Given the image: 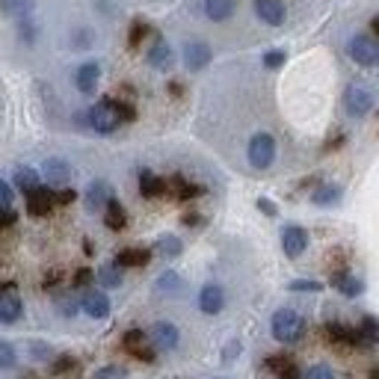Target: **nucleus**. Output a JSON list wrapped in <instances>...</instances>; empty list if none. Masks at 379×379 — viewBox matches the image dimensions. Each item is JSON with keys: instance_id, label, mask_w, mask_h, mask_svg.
Wrapping results in <instances>:
<instances>
[{"instance_id": "obj_1", "label": "nucleus", "mask_w": 379, "mask_h": 379, "mask_svg": "<svg viewBox=\"0 0 379 379\" xmlns=\"http://www.w3.org/2000/svg\"><path fill=\"white\" fill-rule=\"evenodd\" d=\"M305 335V317L293 308H282L273 314V338L282 344H296Z\"/></svg>"}, {"instance_id": "obj_2", "label": "nucleus", "mask_w": 379, "mask_h": 379, "mask_svg": "<svg viewBox=\"0 0 379 379\" xmlns=\"http://www.w3.org/2000/svg\"><path fill=\"white\" fill-rule=\"evenodd\" d=\"M86 125L98 133H113L118 125H122V118H118V110H116V101L107 98V101L95 104L89 113H86Z\"/></svg>"}, {"instance_id": "obj_3", "label": "nucleus", "mask_w": 379, "mask_h": 379, "mask_svg": "<svg viewBox=\"0 0 379 379\" xmlns=\"http://www.w3.org/2000/svg\"><path fill=\"white\" fill-rule=\"evenodd\" d=\"M347 54H350L353 63L368 66V69L379 63V45L373 42V36H365V33H358V36L350 39V42H347Z\"/></svg>"}, {"instance_id": "obj_4", "label": "nucleus", "mask_w": 379, "mask_h": 379, "mask_svg": "<svg viewBox=\"0 0 379 379\" xmlns=\"http://www.w3.org/2000/svg\"><path fill=\"white\" fill-rule=\"evenodd\" d=\"M344 107L353 118H365L373 110V92L362 84H350L344 92Z\"/></svg>"}, {"instance_id": "obj_5", "label": "nucleus", "mask_w": 379, "mask_h": 379, "mask_svg": "<svg viewBox=\"0 0 379 379\" xmlns=\"http://www.w3.org/2000/svg\"><path fill=\"white\" fill-rule=\"evenodd\" d=\"M276 161V139L270 133H255L249 139V163L255 169H267Z\"/></svg>"}, {"instance_id": "obj_6", "label": "nucleus", "mask_w": 379, "mask_h": 379, "mask_svg": "<svg viewBox=\"0 0 379 379\" xmlns=\"http://www.w3.org/2000/svg\"><path fill=\"white\" fill-rule=\"evenodd\" d=\"M146 338L151 341V347L154 350H175L178 347V326L175 323H166V320H161V323H154L148 332H146Z\"/></svg>"}, {"instance_id": "obj_7", "label": "nucleus", "mask_w": 379, "mask_h": 379, "mask_svg": "<svg viewBox=\"0 0 379 379\" xmlns=\"http://www.w3.org/2000/svg\"><path fill=\"white\" fill-rule=\"evenodd\" d=\"M81 308L89 314V317H95V320H104V317L110 314V299H107V293L104 290H86L84 296H81Z\"/></svg>"}, {"instance_id": "obj_8", "label": "nucleus", "mask_w": 379, "mask_h": 379, "mask_svg": "<svg viewBox=\"0 0 379 379\" xmlns=\"http://www.w3.org/2000/svg\"><path fill=\"white\" fill-rule=\"evenodd\" d=\"M305 246H308V234H305V228H299V226H288V228H282V249H285L288 258H299V255L305 252Z\"/></svg>"}, {"instance_id": "obj_9", "label": "nucleus", "mask_w": 379, "mask_h": 379, "mask_svg": "<svg viewBox=\"0 0 379 379\" xmlns=\"http://www.w3.org/2000/svg\"><path fill=\"white\" fill-rule=\"evenodd\" d=\"M255 15L264 24L278 27V24H285V4L282 0H255Z\"/></svg>"}, {"instance_id": "obj_10", "label": "nucleus", "mask_w": 379, "mask_h": 379, "mask_svg": "<svg viewBox=\"0 0 379 379\" xmlns=\"http://www.w3.org/2000/svg\"><path fill=\"white\" fill-rule=\"evenodd\" d=\"M42 172H45V178H48L51 187H66L69 178H71V166L63 161V157H48L45 166H42Z\"/></svg>"}, {"instance_id": "obj_11", "label": "nucleus", "mask_w": 379, "mask_h": 379, "mask_svg": "<svg viewBox=\"0 0 379 379\" xmlns=\"http://www.w3.org/2000/svg\"><path fill=\"white\" fill-rule=\"evenodd\" d=\"M51 208H54V193L48 187H33L27 193V211L33 216H48Z\"/></svg>"}, {"instance_id": "obj_12", "label": "nucleus", "mask_w": 379, "mask_h": 379, "mask_svg": "<svg viewBox=\"0 0 379 379\" xmlns=\"http://www.w3.org/2000/svg\"><path fill=\"white\" fill-rule=\"evenodd\" d=\"M226 305V293L219 285H205L202 293H198V308H202L205 314H219Z\"/></svg>"}, {"instance_id": "obj_13", "label": "nucleus", "mask_w": 379, "mask_h": 379, "mask_svg": "<svg viewBox=\"0 0 379 379\" xmlns=\"http://www.w3.org/2000/svg\"><path fill=\"white\" fill-rule=\"evenodd\" d=\"M184 63L190 71H202L211 63V48L205 42H187L184 48Z\"/></svg>"}, {"instance_id": "obj_14", "label": "nucleus", "mask_w": 379, "mask_h": 379, "mask_svg": "<svg viewBox=\"0 0 379 379\" xmlns=\"http://www.w3.org/2000/svg\"><path fill=\"white\" fill-rule=\"evenodd\" d=\"M21 317V296L15 293V288L0 293V323H15Z\"/></svg>"}, {"instance_id": "obj_15", "label": "nucleus", "mask_w": 379, "mask_h": 379, "mask_svg": "<svg viewBox=\"0 0 379 379\" xmlns=\"http://www.w3.org/2000/svg\"><path fill=\"white\" fill-rule=\"evenodd\" d=\"M154 290H157V296H181L184 293V278L175 270H166V273L157 276Z\"/></svg>"}, {"instance_id": "obj_16", "label": "nucleus", "mask_w": 379, "mask_h": 379, "mask_svg": "<svg viewBox=\"0 0 379 379\" xmlns=\"http://www.w3.org/2000/svg\"><path fill=\"white\" fill-rule=\"evenodd\" d=\"M98 77H101L98 63H84L81 69H77V74H74V84H77V89H81L84 95H92L95 86H98Z\"/></svg>"}, {"instance_id": "obj_17", "label": "nucleus", "mask_w": 379, "mask_h": 379, "mask_svg": "<svg viewBox=\"0 0 379 379\" xmlns=\"http://www.w3.org/2000/svg\"><path fill=\"white\" fill-rule=\"evenodd\" d=\"M113 198V187L107 181H92L86 190V208L89 211H104V205Z\"/></svg>"}, {"instance_id": "obj_18", "label": "nucleus", "mask_w": 379, "mask_h": 379, "mask_svg": "<svg viewBox=\"0 0 379 379\" xmlns=\"http://www.w3.org/2000/svg\"><path fill=\"white\" fill-rule=\"evenodd\" d=\"M148 63H151V69H157V71H169V69H172L175 56H172V48L163 42V39H157V42L151 45V51H148Z\"/></svg>"}, {"instance_id": "obj_19", "label": "nucleus", "mask_w": 379, "mask_h": 379, "mask_svg": "<svg viewBox=\"0 0 379 379\" xmlns=\"http://www.w3.org/2000/svg\"><path fill=\"white\" fill-rule=\"evenodd\" d=\"M326 332H329L332 344H344V347H358V344H362V335H358V329H350L344 323H329Z\"/></svg>"}, {"instance_id": "obj_20", "label": "nucleus", "mask_w": 379, "mask_h": 379, "mask_svg": "<svg viewBox=\"0 0 379 379\" xmlns=\"http://www.w3.org/2000/svg\"><path fill=\"white\" fill-rule=\"evenodd\" d=\"M139 193L146 198H157L166 193V181L163 178H157L151 169H139Z\"/></svg>"}, {"instance_id": "obj_21", "label": "nucleus", "mask_w": 379, "mask_h": 379, "mask_svg": "<svg viewBox=\"0 0 379 379\" xmlns=\"http://www.w3.org/2000/svg\"><path fill=\"white\" fill-rule=\"evenodd\" d=\"M267 370H273L278 379H299V370H296V365L290 362L288 355H270L267 358Z\"/></svg>"}, {"instance_id": "obj_22", "label": "nucleus", "mask_w": 379, "mask_h": 379, "mask_svg": "<svg viewBox=\"0 0 379 379\" xmlns=\"http://www.w3.org/2000/svg\"><path fill=\"white\" fill-rule=\"evenodd\" d=\"M125 223H128L125 208L118 205L116 198H110V202L104 205V226H107L110 231H118V228H125Z\"/></svg>"}, {"instance_id": "obj_23", "label": "nucleus", "mask_w": 379, "mask_h": 379, "mask_svg": "<svg viewBox=\"0 0 379 379\" xmlns=\"http://www.w3.org/2000/svg\"><path fill=\"white\" fill-rule=\"evenodd\" d=\"M332 285L341 290L344 296H358V293L365 290V282H362V278H355V276H350V273H335V276H332Z\"/></svg>"}, {"instance_id": "obj_24", "label": "nucleus", "mask_w": 379, "mask_h": 379, "mask_svg": "<svg viewBox=\"0 0 379 379\" xmlns=\"http://www.w3.org/2000/svg\"><path fill=\"white\" fill-rule=\"evenodd\" d=\"M205 15L211 21H228L234 15V0H205Z\"/></svg>"}, {"instance_id": "obj_25", "label": "nucleus", "mask_w": 379, "mask_h": 379, "mask_svg": "<svg viewBox=\"0 0 379 379\" xmlns=\"http://www.w3.org/2000/svg\"><path fill=\"white\" fill-rule=\"evenodd\" d=\"M148 258H151V252L148 249H122L116 255V264L118 267H146L148 264Z\"/></svg>"}, {"instance_id": "obj_26", "label": "nucleus", "mask_w": 379, "mask_h": 379, "mask_svg": "<svg viewBox=\"0 0 379 379\" xmlns=\"http://www.w3.org/2000/svg\"><path fill=\"white\" fill-rule=\"evenodd\" d=\"M184 252V243L178 241L175 234H163V237H157V243H154V255H161V258H178Z\"/></svg>"}, {"instance_id": "obj_27", "label": "nucleus", "mask_w": 379, "mask_h": 379, "mask_svg": "<svg viewBox=\"0 0 379 379\" xmlns=\"http://www.w3.org/2000/svg\"><path fill=\"white\" fill-rule=\"evenodd\" d=\"M95 278H98V285H104V288H118L122 285V267H118L116 261L104 264V267H98Z\"/></svg>"}, {"instance_id": "obj_28", "label": "nucleus", "mask_w": 379, "mask_h": 379, "mask_svg": "<svg viewBox=\"0 0 379 379\" xmlns=\"http://www.w3.org/2000/svg\"><path fill=\"white\" fill-rule=\"evenodd\" d=\"M314 205H323V208H329V205H338L341 202V187H335V184H323V187H317L314 190Z\"/></svg>"}, {"instance_id": "obj_29", "label": "nucleus", "mask_w": 379, "mask_h": 379, "mask_svg": "<svg viewBox=\"0 0 379 379\" xmlns=\"http://www.w3.org/2000/svg\"><path fill=\"white\" fill-rule=\"evenodd\" d=\"M15 187L24 190V193H30L33 187H39V172H36L33 166H18V169H15Z\"/></svg>"}, {"instance_id": "obj_30", "label": "nucleus", "mask_w": 379, "mask_h": 379, "mask_svg": "<svg viewBox=\"0 0 379 379\" xmlns=\"http://www.w3.org/2000/svg\"><path fill=\"white\" fill-rule=\"evenodd\" d=\"M169 187L175 190V196H178V198H196L198 193H202V187H196V184H190V181H187V178H181V175H175V178H172V181L166 184V190H169Z\"/></svg>"}, {"instance_id": "obj_31", "label": "nucleus", "mask_w": 379, "mask_h": 379, "mask_svg": "<svg viewBox=\"0 0 379 379\" xmlns=\"http://www.w3.org/2000/svg\"><path fill=\"white\" fill-rule=\"evenodd\" d=\"M56 308H59V314H63V317H74L77 311H81V299H77L71 290H66V293L56 296Z\"/></svg>"}, {"instance_id": "obj_32", "label": "nucleus", "mask_w": 379, "mask_h": 379, "mask_svg": "<svg viewBox=\"0 0 379 379\" xmlns=\"http://www.w3.org/2000/svg\"><path fill=\"white\" fill-rule=\"evenodd\" d=\"M0 6H4V12H9V15L24 18V15H30V12H33L36 0H0Z\"/></svg>"}, {"instance_id": "obj_33", "label": "nucleus", "mask_w": 379, "mask_h": 379, "mask_svg": "<svg viewBox=\"0 0 379 379\" xmlns=\"http://www.w3.org/2000/svg\"><path fill=\"white\" fill-rule=\"evenodd\" d=\"M146 332H139V329H128L125 332V338H122V347L128 350V353H136V350H143L146 347Z\"/></svg>"}, {"instance_id": "obj_34", "label": "nucleus", "mask_w": 379, "mask_h": 379, "mask_svg": "<svg viewBox=\"0 0 379 379\" xmlns=\"http://www.w3.org/2000/svg\"><path fill=\"white\" fill-rule=\"evenodd\" d=\"M358 335H362V344H376L379 326H376L373 317H365V320H362V329H358Z\"/></svg>"}, {"instance_id": "obj_35", "label": "nucleus", "mask_w": 379, "mask_h": 379, "mask_svg": "<svg viewBox=\"0 0 379 379\" xmlns=\"http://www.w3.org/2000/svg\"><path fill=\"white\" fill-rule=\"evenodd\" d=\"M293 293H317V290H323L320 282H314V278H296V282L288 285Z\"/></svg>"}, {"instance_id": "obj_36", "label": "nucleus", "mask_w": 379, "mask_h": 379, "mask_svg": "<svg viewBox=\"0 0 379 379\" xmlns=\"http://www.w3.org/2000/svg\"><path fill=\"white\" fill-rule=\"evenodd\" d=\"M15 365V347L0 341V370H9Z\"/></svg>"}, {"instance_id": "obj_37", "label": "nucleus", "mask_w": 379, "mask_h": 379, "mask_svg": "<svg viewBox=\"0 0 379 379\" xmlns=\"http://www.w3.org/2000/svg\"><path fill=\"white\" fill-rule=\"evenodd\" d=\"M92 379H125V370H122V368H116V365H110V368H98V370L92 373Z\"/></svg>"}, {"instance_id": "obj_38", "label": "nucleus", "mask_w": 379, "mask_h": 379, "mask_svg": "<svg viewBox=\"0 0 379 379\" xmlns=\"http://www.w3.org/2000/svg\"><path fill=\"white\" fill-rule=\"evenodd\" d=\"M92 282H95V273L84 267V270H77V273H74V285H71V288H89Z\"/></svg>"}, {"instance_id": "obj_39", "label": "nucleus", "mask_w": 379, "mask_h": 379, "mask_svg": "<svg viewBox=\"0 0 379 379\" xmlns=\"http://www.w3.org/2000/svg\"><path fill=\"white\" fill-rule=\"evenodd\" d=\"M305 379H335V373L326 365H314V368L305 370Z\"/></svg>"}, {"instance_id": "obj_40", "label": "nucleus", "mask_w": 379, "mask_h": 379, "mask_svg": "<svg viewBox=\"0 0 379 379\" xmlns=\"http://www.w3.org/2000/svg\"><path fill=\"white\" fill-rule=\"evenodd\" d=\"M56 190H59V193H54V202H56V205H71L74 198H77V193L69 190V187H56Z\"/></svg>"}, {"instance_id": "obj_41", "label": "nucleus", "mask_w": 379, "mask_h": 379, "mask_svg": "<svg viewBox=\"0 0 379 379\" xmlns=\"http://www.w3.org/2000/svg\"><path fill=\"white\" fill-rule=\"evenodd\" d=\"M15 219H18V213L12 211V205H9V208H6V205H0V228L15 226Z\"/></svg>"}, {"instance_id": "obj_42", "label": "nucleus", "mask_w": 379, "mask_h": 379, "mask_svg": "<svg viewBox=\"0 0 379 379\" xmlns=\"http://www.w3.org/2000/svg\"><path fill=\"white\" fill-rule=\"evenodd\" d=\"M264 66H267V69H278V66H285V51H267Z\"/></svg>"}, {"instance_id": "obj_43", "label": "nucleus", "mask_w": 379, "mask_h": 379, "mask_svg": "<svg viewBox=\"0 0 379 379\" xmlns=\"http://www.w3.org/2000/svg\"><path fill=\"white\" fill-rule=\"evenodd\" d=\"M146 33H148V27H146V24H139V21H136V24L131 27V39H128V42H131V48H136V45H139V39H143Z\"/></svg>"}, {"instance_id": "obj_44", "label": "nucleus", "mask_w": 379, "mask_h": 379, "mask_svg": "<svg viewBox=\"0 0 379 379\" xmlns=\"http://www.w3.org/2000/svg\"><path fill=\"white\" fill-rule=\"evenodd\" d=\"M74 368V358L71 355H63V358H56V362H54V373H66V370H71Z\"/></svg>"}, {"instance_id": "obj_45", "label": "nucleus", "mask_w": 379, "mask_h": 379, "mask_svg": "<svg viewBox=\"0 0 379 379\" xmlns=\"http://www.w3.org/2000/svg\"><path fill=\"white\" fill-rule=\"evenodd\" d=\"M116 110H118V118H122V122H133V107L131 104H125V101H116Z\"/></svg>"}, {"instance_id": "obj_46", "label": "nucleus", "mask_w": 379, "mask_h": 379, "mask_svg": "<svg viewBox=\"0 0 379 379\" xmlns=\"http://www.w3.org/2000/svg\"><path fill=\"white\" fill-rule=\"evenodd\" d=\"M237 353H241V341H231V344L223 350V362H226V365H231Z\"/></svg>"}, {"instance_id": "obj_47", "label": "nucleus", "mask_w": 379, "mask_h": 379, "mask_svg": "<svg viewBox=\"0 0 379 379\" xmlns=\"http://www.w3.org/2000/svg\"><path fill=\"white\" fill-rule=\"evenodd\" d=\"M0 205H12V187L6 184V181H0Z\"/></svg>"}, {"instance_id": "obj_48", "label": "nucleus", "mask_w": 379, "mask_h": 379, "mask_svg": "<svg viewBox=\"0 0 379 379\" xmlns=\"http://www.w3.org/2000/svg\"><path fill=\"white\" fill-rule=\"evenodd\" d=\"M30 353H33V358H51V347H45V344H30Z\"/></svg>"}, {"instance_id": "obj_49", "label": "nucleus", "mask_w": 379, "mask_h": 379, "mask_svg": "<svg viewBox=\"0 0 379 379\" xmlns=\"http://www.w3.org/2000/svg\"><path fill=\"white\" fill-rule=\"evenodd\" d=\"M258 208H261L267 216H276V205H273V202H267V198H261V202H258Z\"/></svg>"}, {"instance_id": "obj_50", "label": "nucleus", "mask_w": 379, "mask_h": 379, "mask_svg": "<svg viewBox=\"0 0 379 379\" xmlns=\"http://www.w3.org/2000/svg\"><path fill=\"white\" fill-rule=\"evenodd\" d=\"M56 282H59V273L56 270L51 276H45V288H56Z\"/></svg>"}, {"instance_id": "obj_51", "label": "nucleus", "mask_w": 379, "mask_h": 379, "mask_svg": "<svg viewBox=\"0 0 379 379\" xmlns=\"http://www.w3.org/2000/svg\"><path fill=\"white\" fill-rule=\"evenodd\" d=\"M198 223H202V216H196V213H187L184 216V226H198Z\"/></svg>"}]
</instances>
